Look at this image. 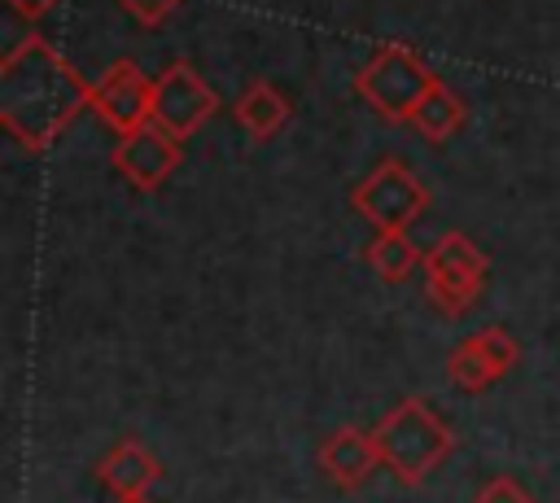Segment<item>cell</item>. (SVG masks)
<instances>
[{"label": "cell", "mask_w": 560, "mask_h": 503, "mask_svg": "<svg viewBox=\"0 0 560 503\" xmlns=\"http://www.w3.org/2000/svg\"><path fill=\"white\" fill-rule=\"evenodd\" d=\"M350 201H354L359 214L372 219L376 232H381V227H407L411 219H420V210L429 206V192H424V184L411 175L407 162L385 157V162H376V166L354 184Z\"/></svg>", "instance_id": "cell-4"}, {"label": "cell", "mask_w": 560, "mask_h": 503, "mask_svg": "<svg viewBox=\"0 0 560 503\" xmlns=\"http://www.w3.org/2000/svg\"><path fill=\"white\" fill-rule=\"evenodd\" d=\"M140 26H162L175 9H179V0H118Z\"/></svg>", "instance_id": "cell-15"}, {"label": "cell", "mask_w": 560, "mask_h": 503, "mask_svg": "<svg viewBox=\"0 0 560 503\" xmlns=\"http://www.w3.org/2000/svg\"><path fill=\"white\" fill-rule=\"evenodd\" d=\"M232 118H236V127H241L249 140H271V136L293 118V101H289L276 83L258 79V83H249V87L232 101Z\"/></svg>", "instance_id": "cell-10"}, {"label": "cell", "mask_w": 560, "mask_h": 503, "mask_svg": "<svg viewBox=\"0 0 560 503\" xmlns=\"http://www.w3.org/2000/svg\"><path fill=\"white\" fill-rule=\"evenodd\" d=\"M179 157H184L179 140H175L171 131H162L158 122H144V127L118 136V144H114V153H109L114 171H122V179H127L131 188H140V192L162 188L166 175L179 166Z\"/></svg>", "instance_id": "cell-8"}, {"label": "cell", "mask_w": 560, "mask_h": 503, "mask_svg": "<svg viewBox=\"0 0 560 503\" xmlns=\"http://www.w3.org/2000/svg\"><path fill=\"white\" fill-rule=\"evenodd\" d=\"M512 363H516V341H512L503 328H486V332L468 337V341L451 354L446 372H451V381H455L459 389H481V385L499 381Z\"/></svg>", "instance_id": "cell-9"}, {"label": "cell", "mask_w": 560, "mask_h": 503, "mask_svg": "<svg viewBox=\"0 0 560 503\" xmlns=\"http://www.w3.org/2000/svg\"><path fill=\"white\" fill-rule=\"evenodd\" d=\"M92 109L109 131L127 136V131L153 122V79L136 61H114L92 83Z\"/></svg>", "instance_id": "cell-7"}, {"label": "cell", "mask_w": 560, "mask_h": 503, "mask_svg": "<svg viewBox=\"0 0 560 503\" xmlns=\"http://www.w3.org/2000/svg\"><path fill=\"white\" fill-rule=\"evenodd\" d=\"M83 105H92V87L44 35H26L9 48L0 66V118L26 149L52 144Z\"/></svg>", "instance_id": "cell-1"}, {"label": "cell", "mask_w": 560, "mask_h": 503, "mask_svg": "<svg viewBox=\"0 0 560 503\" xmlns=\"http://www.w3.org/2000/svg\"><path fill=\"white\" fill-rule=\"evenodd\" d=\"M424 271H429V297L442 311H464L486 280V258L464 232H446L424 254Z\"/></svg>", "instance_id": "cell-6"}, {"label": "cell", "mask_w": 560, "mask_h": 503, "mask_svg": "<svg viewBox=\"0 0 560 503\" xmlns=\"http://www.w3.org/2000/svg\"><path fill=\"white\" fill-rule=\"evenodd\" d=\"M214 109H219L214 87L188 61H171L153 79V122L162 131H171L175 140H188Z\"/></svg>", "instance_id": "cell-5"}, {"label": "cell", "mask_w": 560, "mask_h": 503, "mask_svg": "<svg viewBox=\"0 0 560 503\" xmlns=\"http://www.w3.org/2000/svg\"><path fill=\"white\" fill-rule=\"evenodd\" d=\"M424 140H433V144H442V140H451L459 127H464V101L438 79L424 96H420V105L411 109V118H407Z\"/></svg>", "instance_id": "cell-13"}, {"label": "cell", "mask_w": 560, "mask_h": 503, "mask_svg": "<svg viewBox=\"0 0 560 503\" xmlns=\"http://www.w3.org/2000/svg\"><path fill=\"white\" fill-rule=\"evenodd\" d=\"M376 446H381V459L402 477V481H420L451 446V433L446 424L433 416L429 402L420 398H402L385 424L376 429Z\"/></svg>", "instance_id": "cell-3"}, {"label": "cell", "mask_w": 560, "mask_h": 503, "mask_svg": "<svg viewBox=\"0 0 560 503\" xmlns=\"http://www.w3.org/2000/svg\"><path fill=\"white\" fill-rule=\"evenodd\" d=\"M363 258H368V267H372L376 276H385V280H402V276H411V267L420 262V249L411 245L407 227H381V232L368 241Z\"/></svg>", "instance_id": "cell-14"}, {"label": "cell", "mask_w": 560, "mask_h": 503, "mask_svg": "<svg viewBox=\"0 0 560 503\" xmlns=\"http://www.w3.org/2000/svg\"><path fill=\"white\" fill-rule=\"evenodd\" d=\"M381 459L376 437H368L363 429H337L324 446H319V468L337 481V486H359L372 464Z\"/></svg>", "instance_id": "cell-11"}, {"label": "cell", "mask_w": 560, "mask_h": 503, "mask_svg": "<svg viewBox=\"0 0 560 503\" xmlns=\"http://www.w3.org/2000/svg\"><path fill=\"white\" fill-rule=\"evenodd\" d=\"M118 503H144V494H131V499H118Z\"/></svg>", "instance_id": "cell-18"}, {"label": "cell", "mask_w": 560, "mask_h": 503, "mask_svg": "<svg viewBox=\"0 0 560 503\" xmlns=\"http://www.w3.org/2000/svg\"><path fill=\"white\" fill-rule=\"evenodd\" d=\"M52 4H57V0H9V9H13V13H22L26 22H35V17H44V13L52 9Z\"/></svg>", "instance_id": "cell-17"}, {"label": "cell", "mask_w": 560, "mask_h": 503, "mask_svg": "<svg viewBox=\"0 0 560 503\" xmlns=\"http://www.w3.org/2000/svg\"><path fill=\"white\" fill-rule=\"evenodd\" d=\"M158 459H153V451L149 446H140V442H118L109 455H105V464H101V481L118 494V499H131V494H144L153 481H158Z\"/></svg>", "instance_id": "cell-12"}, {"label": "cell", "mask_w": 560, "mask_h": 503, "mask_svg": "<svg viewBox=\"0 0 560 503\" xmlns=\"http://www.w3.org/2000/svg\"><path fill=\"white\" fill-rule=\"evenodd\" d=\"M438 83V74L420 61V52H411L407 44H385L376 48L359 74H354V92L385 118L394 122H407L411 109L420 105V96Z\"/></svg>", "instance_id": "cell-2"}, {"label": "cell", "mask_w": 560, "mask_h": 503, "mask_svg": "<svg viewBox=\"0 0 560 503\" xmlns=\"http://www.w3.org/2000/svg\"><path fill=\"white\" fill-rule=\"evenodd\" d=\"M472 503H534L512 477H494V481H486L481 490H477V499Z\"/></svg>", "instance_id": "cell-16"}]
</instances>
